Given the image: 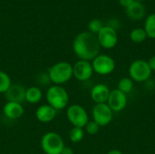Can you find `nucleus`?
<instances>
[{
  "label": "nucleus",
  "mask_w": 155,
  "mask_h": 154,
  "mask_svg": "<svg viewBox=\"0 0 155 154\" xmlns=\"http://www.w3.org/2000/svg\"><path fill=\"white\" fill-rule=\"evenodd\" d=\"M101 45L97 35L91 32H82L74 38L73 49L74 54L80 60L91 61L94 60L100 52Z\"/></svg>",
  "instance_id": "nucleus-1"
},
{
  "label": "nucleus",
  "mask_w": 155,
  "mask_h": 154,
  "mask_svg": "<svg viewBox=\"0 0 155 154\" xmlns=\"http://www.w3.org/2000/svg\"><path fill=\"white\" fill-rule=\"evenodd\" d=\"M48 76L55 85L65 84L73 77V65L67 62H59L49 69Z\"/></svg>",
  "instance_id": "nucleus-2"
},
{
  "label": "nucleus",
  "mask_w": 155,
  "mask_h": 154,
  "mask_svg": "<svg viewBox=\"0 0 155 154\" xmlns=\"http://www.w3.org/2000/svg\"><path fill=\"white\" fill-rule=\"evenodd\" d=\"M46 100L49 105L58 111L66 107L69 102V95L67 91L61 85H53L46 92Z\"/></svg>",
  "instance_id": "nucleus-3"
},
{
  "label": "nucleus",
  "mask_w": 155,
  "mask_h": 154,
  "mask_svg": "<svg viewBox=\"0 0 155 154\" xmlns=\"http://www.w3.org/2000/svg\"><path fill=\"white\" fill-rule=\"evenodd\" d=\"M41 147L46 154H61L64 143L63 138L58 133L49 132L42 137Z\"/></svg>",
  "instance_id": "nucleus-4"
},
{
  "label": "nucleus",
  "mask_w": 155,
  "mask_h": 154,
  "mask_svg": "<svg viewBox=\"0 0 155 154\" xmlns=\"http://www.w3.org/2000/svg\"><path fill=\"white\" fill-rule=\"evenodd\" d=\"M130 78L137 83L147 81L152 75V70L147 61L138 59L134 61L129 67Z\"/></svg>",
  "instance_id": "nucleus-5"
},
{
  "label": "nucleus",
  "mask_w": 155,
  "mask_h": 154,
  "mask_svg": "<svg viewBox=\"0 0 155 154\" xmlns=\"http://www.w3.org/2000/svg\"><path fill=\"white\" fill-rule=\"evenodd\" d=\"M66 116L74 127L84 128L89 122L87 112L79 104H73L69 106L66 111Z\"/></svg>",
  "instance_id": "nucleus-6"
},
{
  "label": "nucleus",
  "mask_w": 155,
  "mask_h": 154,
  "mask_svg": "<svg viewBox=\"0 0 155 154\" xmlns=\"http://www.w3.org/2000/svg\"><path fill=\"white\" fill-rule=\"evenodd\" d=\"M94 72L100 75L112 74L115 69L114 60L107 54H98L92 63Z\"/></svg>",
  "instance_id": "nucleus-7"
},
{
  "label": "nucleus",
  "mask_w": 155,
  "mask_h": 154,
  "mask_svg": "<svg viewBox=\"0 0 155 154\" xmlns=\"http://www.w3.org/2000/svg\"><path fill=\"white\" fill-rule=\"evenodd\" d=\"M113 111L105 103H96L92 111L94 121L100 126H106L108 125L113 120Z\"/></svg>",
  "instance_id": "nucleus-8"
},
{
  "label": "nucleus",
  "mask_w": 155,
  "mask_h": 154,
  "mask_svg": "<svg viewBox=\"0 0 155 154\" xmlns=\"http://www.w3.org/2000/svg\"><path fill=\"white\" fill-rule=\"evenodd\" d=\"M97 38L101 47L105 49L114 48L118 42V34L116 30L112 26H104L97 34Z\"/></svg>",
  "instance_id": "nucleus-9"
},
{
  "label": "nucleus",
  "mask_w": 155,
  "mask_h": 154,
  "mask_svg": "<svg viewBox=\"0 0 155 154\" xmlns=\"http://www.w3.org/2000/svg\"><path fill=\"white\" fill-rule=\"evenodd\" d=\"M94 74L92 64L89 61L79 60L73 66V75L79 81L89 80Z\"/></svg>",
  "instance_id": "nucleus-10"
},
{
  "label": "nucleus",
  "mask_w": 155,
  "mask_h": 154,
  "mask_svg": "<svg viewBox=\"0 0 155 154\" xmlns=\"http://www.w3.org/2000/svg\"><path fill=\"white\" fill-rule=\"evenodd\" d=\"M106 103L113 112H121L127 105V94L122 93L118 89H114L110 92Z\"/></svg>",
  "instance_id": "nucleus-11"
},
{
  "label": "nucleus",
  "mask_w": 155,
  "mask_h": 154,
  "mask_svg": "<svg viewBox=\"0 0 155 154\" xmlns=\"http://www.w3.org/2000/svg\"><path fill=\"white\" fill-rule=\"evenodd\" d=\"M7 102L18 103L25 101V89L20 84H11L9 89L4 93Z\"/></svg>",
  "instance_id": "nucleus-12"
},
{
  "label": "nucleus",
  "mask_w": 155,
  "mask_h": 154,
  "mask_svg": "<svg viewBox=\"0 0 155 154\" xmlns=\"http://www.w3.org/2000/svg\"><path fill=\"white\" fill-rule=\"evenodd\" d=\"M110 90L108 86L103 84L94 85L91 90V98L95 103H105L110 95Z\"/></svg>",
  "instance_id": "nucleus-13"
},
{
  "label": "nucleus",
  "mask_w": 155,
  "mask_h": 154,
  "mask_svg": "<svg viewBox=\"0 0 155 154\" xmlns=\"http://www.w3.org/2000/svg\"><path fill=\"white\" fill-rule=\"evenodd\" d=\"M57 111L49 104H44L37 108L35 112L36 119L41 123L52 122L56 116Z\"/></svg>",
  "instance_id": "nucleus-14"
},
{
  "label": "nucleus",
  "mask_w": 155,
  "mask_h": 154,
  "mask_svg": "<svg viewBox=\"0 0 155 154\" xmlns=\"http://www.w3.org/2000/svg\"><path fill=\"white\" fill-rule=\"evenodd\" d=\"M4 114L5 117L15 120L20 118L24 114V107L21 103H13V102H7L3 108Z\"/></svg>",
  "instance_id": "nucleus-15"
},
{
  "label": "nucleus",
  "mask_w": 155,
  "mask_h": 154,
  "mask_svg": "<svg viewBox=\"0 0 155 154\" xmlns=\"http://www.w3.org/2000/svg\"><path fill=\"white\" fill-rule=\"evenodd\" d=\"M126 9V15L133 20H141L145 14L144 6L139 1H134Z\"/></svg>",
  "instance_id": "nucleus-16"
},
{
  "label": "nucleus",
  "mask_w": 155,
  "mask_h": 154,
  "mask_svg": "<svg viewBox=\"0 0 155 154\" xmlns=\"http://www.w3.org/2000/svg\"><path fill=\"white\" fill-rule=\"evenodd\" d=\"M43 97V93L40 88L36 86H32L25 90V101L35 104L41 101Z\"/></svg>",
  "instance_id": "nucleus-17"
},
{
  "label": "nucleus",
  "mask_w": 155,
  "mask_h": 154,
  "mask_svg": "<svg viewBox=\"0 0 155 154\" xmlns=\"http://www.w3.org/2000/svg\"><path fill=\"white\" fill-rule=\"evenodd\" d=\"M144 30L148 37L155 39V14L150 15L145 21Z\"/></svg>",
  "instance_id": "nucleus-18"
},
{
  "label": "nucleus",
  "mask_w": 155,
  "mask_h": 154,
  "mask_svg": "<svg viewBox=\"0 0 155 154\" xmlns=\"http://www.w3.org/2000/svg\"><path fill=\"white\" fill-rule=\"evenodd\" d=\"M133 88H134V81L128 77L122 78L117 85V89L125 94L129 93L133 90Z\"/></svg>",
  "instance_id": "nucleus-19"
},
{
  "label": "nucleus",
  "mask_w": 155,
  "mask_h": 154,
  "mask_svg": "<svg viewBox=\"0 0 155 154\" xmlns=\"http://www.w3.org/2000/svg\"><path fill=\"white\" fill-rule=\"evenodd\" d=\"M147 37L146 32L143 28H135L130 34V38L134 43H142Z\"/></svg>",
  "instance_id": "nucleus-20"
},
{
  "label": "nucleus",
  "mask_w": 155,
  "mask_h": 154,
  "mask_svg": "<svg viewBox=\"0 0 155 154\" xmlns=\"http://www.w3.org/2000/svg\"><path fill=\"white\" fill-rule=\"evenodd\" d=\"M84 136V133L83 128L79 127H73L69 133V139L72 143H80Z\"/></svg>",
  "instance_id": "nucleus-21"
},
{
  "label": "nucleus",
  "mask_w": 155,
  "mask_h": 154,
  "mask_svg": "<svg viewBox=\"0 0 155 154\" xmlns=\"http://www.w3.org/2000/svg\"><path fill=\"white\" fill-rule=\"evenodd\" d=\"M11 84H12L9 75L5 72L0 71V93H5L9 89Z\"/></svg>",
  "instance_id": "nucleus-22"
},
{
  "label": "nucleus",
  "mask_w": 155,
  "mask_h": 154,
  "mask_svg": "<svg viewBox=\"0 0 155 154\" xmlns=\"http://www.w3.org/2000/svg\"><path fill=\"white\" fill-rule=\"evenodd\" d=\"M88 27H89L90 32L92 34H98L102 30V28L104 27V25H103V23L100 20H98V19H93L89 23Z\"/></svg>",
  "instance_id": "nucleus-23"
},
{
  "label": "nucleus",
  "mask_w": 155,
  "mask_h": 154,
  "mask_svg": "<svg viewBox=\"0 0 155 154\" xmlns=\"http://www.w3.org/2000/svg\"><path fill=\"white\" fill-rule=\"evenodd\" d=\"M84 128H85L86 133L88 134H90V135H95V134H97L98 132H99V130H100V126L94 121L88 122Z\"/></svg>",
  "instance_id": "nucleus-24"
},
{
  "label": "nucleus",
  "mask_w": 155,
  "mask_h": 154,
  "mask_svg": "<svg viewBox=\"0 0 155 154\" xmlns=\"http://www.w3.org/2000/svg\"><path fill=\"white\" fill-rule=\"evenodd\" d=\"M148 64H149V67L151 68L152 72L153 71H155V55L152 56L148 61H147Z\"/></svg>",
  "instance_id": "nucleus-25"
},
{
  "label": "nucleus",
  "mask_w": 155,
  "mask_h": 154,
  "mask_svg": "<svg viewBox=\"0 0 155 154\" xmlns=\"http://www.w3.org/2000/svg\"><path fill=\"white\" fill-rule=\"evenodd\" d=\"M120 1V4L123 5V6H124L125 8L126 7H128L131 4H133V2L134 1V0H119Z\"/></svg>",
  "instance_id": "nucleus-26"
},
{
  "label": "nucleus",
  "mask_w": 155,
  "mask_h": 154,
  "mask_svg": "<svg viewBox=\"0 0 155 154\" xmlns=\"http://www.w3.org/2000/svg\"><path fill=\"white\" fill-rule=\"evenodd\" d=\"M61 154H74V151H73V149H72V148L64 146V149L62 150V152H61Z\"/></svg>",
  "instance_id": "nucleus-27"
},
{
  "label": "nucleus",
  "mask_w": 155,
  "mask_h": 154,
  "mask_svg": "<svg viewBox=\"0 0 155 154\" xmlns=\"http://www.w3.org/2000/svg\"><path fill=\"white\" fill-rule=\"evenodd\" d=\"M106 154H123V152L119 150H111Z\"/></svg>",
  "instance_id": "nucleus-28"
},
{
  "label": "nucleus",
  "mask_w": 155,
  "mask_h": 154,
  "mask_svg": "<svg viewBox=\"0 0 155 154\" xmlns=\"http://www.w3.org/2000/svg\"><path fill=\"white\" fill-rule=\"evenodd\" d=\"M135 1H139L140 2V1H143V0H135Z\"/></svg>",
  "instance_id": "nucleus-29"
}]
</instances>
